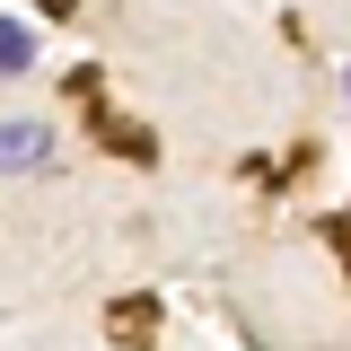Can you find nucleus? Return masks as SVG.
Returning <instances> with one entry per match:
<instances>
[{"label": "nucleus", "mask_w": 351, "mask_h": 351, "mask_svg": "<svg viewBox=\"0 0 351 351\" xmlns=\"http://www.w3.org/2000/svg\"><path fill=\"white\" fill-rule=\"evenodd\" d=\"M36 167H53V132L36 114H9L0 123V176H36Z\"/></svg>", "instance_id": "obj_1"}, {"label": "nucleus", "mask_w": 351, "mask_h": 351, "mask_svg": "<svg viewBox=\"0 0 351 351\" xmlns=\"http://www.w3.org/2000/svg\"><path fill=\"white\" fill-rule=\"evenodd\" d=\"M0 71H9V80L36 71V27H27V18H0Z\"/></svg>", "instance_id": "obj_2"}, {"label": "nucleus", "mask_w": 351, "mask_h": 351, "mask_svg": "<svg viewBox=\"0 0 351 351\" xmlns=\"http://www.w3.org/2000/svg\"><path fill=\"white\" fill-rule=\"evenodd\" d=\"M343 97H351V71H343Z\"/></svg>", "instance_id": "obj_3"}]
</instances>
